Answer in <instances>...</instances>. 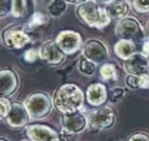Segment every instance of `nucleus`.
<instances>
[{
	"label": "nucleus",
	"mask_w": 149,
	"mask_h": 141,
	"mask_svg": "<svg viewBox=\"0 0 149 141\" xmlns=\"http://www.w3.org/2000/svg\"><path fill=\"white\" fill-rule=\"evenodd\" d=\"M26 134L31 141H58L59 133L51 127L41 124H32L26 127Z\"/></svg>",
	"instance_id": "13"
},
{
	"label": "nucleus",
	"mask_w": 149,
	"mask_h": 141,
	"mask_svg": "<svg viewBox=\"0 0 149 141\" xmlns=\"http://www.w3.org/2000/svg\"><path fill=\"white\" fill-rule=\"evenodd\" d=\"M96 70H97V64L91 60L83 58L78 62V70L80 74H82L85 77L93 76L96 73Z\"/></svg>",
	"instance_id": "22"
},
{
	"label": "nucleus",
	"mask_w": 149,
	"mask_h": 141,
	"mask_svg": "<svg viewBox=\"0 0 149 141\" xmlns=\"http://www.w3.org/2000/svg\"><path fill=\"white\" fill-rule=\"evenodd\" d=\"M31 31L27 24H10L2 29L0 40L8 49H22L32 42Z\"/></svg>",
	"instance_id": "3"
},
{
	"label": "nucleus",
	"mask_w": 149,
	"mask_h": 141,
	"mask_svg": "<svg viewBox=\"0 0 149 141\" xmlns=\"http://www.w3.org/2000/svg\"><path fill=\"white\" fill-rule=\"evenodd\" d=\"M58 141H62V140H60V139H59V140H58Z\"/></svg>",
	"instance_id": "38"
},
{
	"label": "nucleus",
	"mask_w": 149,
	"mask_h": 141,
	"mask_svg": "<svg viewBox=\"0 0 149 141\" xmlns=\"http://www.w3.org/2000/svg\"><path fill=\"white\" fill-rule=\"evenodd\" d=\"M0 141H11L9 138L7 137H4V136H0Z\"/></svg>",
	"instance_id": "34"
},
{
	"label": "nucleus",
	"mask_w": 149,
	"mask_h": 141,
	"mask_svg": "<svg viewBox=\"0 0 149 141\" xmlns=\"http://www.w3.org/2000/svg\"><path fill=\"white\" fill-rule=\"evenodd\" d=\"M84 58L95 62L96 64H104L109 58V51L102 40L91 38L84 42L82 48Z\"/></svg>",
	"instance_id": "7"
},
{
	"label": "nucleus",
	"mask_w": 149,
	"mask_h": 141,
	"mask_svg": "<svg viewBox=\"0 0 149 141\" xmlns=\"http://www.w3.org/2000/svg\"><path fill=\"white\" fill-rule=\"evenodd\" d=\"M134 11L139 15H146L149 13V0H131Z\"/></svg>",
	"instance_id": "23"
},
{
	"label": "nucleus",
	"mask_w": 149,
	"mask_h": 141,
	"mask_svg": "<svg viewBox=\"0 0 149 141\" xmlns=\"http://www.w3.org/2000/svg\"><path fill=\"white\" fill-rule=\"evenodd\" d=\"M76 15L82 23L91 29L102 30L111 22L105 8L96 3L94 0H87L86 2L78 5Z\"/></svg>",
	"instance_id": "2"
},
{
	"label": "nucleus",
	"mask_w": 149,
	"mask_h": 141,
	"mask_svg": "<svg viewBox=\"0 0 149 141\" xmlns=\"http://www.w3.org/2000/svg\"><path fill=\"white\" fill-rule=\"evenodd\" d=\"M127 141H149V134L146 132H135L128 137Z\"/></svg>",
	"instance_id": "28"
},
{
	"label": "nucleus",
	"mask_w": 149,
	"mask_h": 141,
	"mask_svg": "<svg viewBox=\"0 0 149 141\" xmlns=\"http://www.w3.org/2000/svg\"><path fill=\"white\" fill-rule=\"evenodd\" d=\"M94 1L100 5H106V4H108L110 1H112V0H94Z\"/></svg>",
	"instance_id": "33"
},
{
	"label": "nucleus",
	"mask_w": 149,
	"mask_h": 141,
	"mask_svg": "<svg viewBox=\"0 0 149 141\" xmlns=\"http://www.w3.org/2000/svg\"><path fill=\"white\" fill-rule=\"evenodd\" d=\"M130 8L131 6L128 0H112L105 6V10L110 20L116 22L128 17Z\"/></svg>",
	"instance_id": "16"
},
{
	"label": "nucleus",
	"mask_w": 149,
	"mask_h": 141,
	"mask_svg": "<svg viewBox=\"0 0 149 141\" xmlns=\"http://www.w3.org/2000/svg\"><path fill=\"white\" fill-rule=\"evenodd\" d=\"M6 124L13 129H23L29 125L31 116L26 108L25 104L21 102H11V106L7 117Z\"/></svg>",
	"instance_id": "10"
},
{
	"label": "nucleus",
	"mask_w": 149,
	"mask_h": 141,
	"mask_svg": "<svg viewBox=\"0 0 149 141\" xmlns=\"http://www.w3.org/2000/svg\"><path fill=\"white\" fill-rule=\"evenodd\" d=\"M68 7L65 0H51L47 5V13L50 17L57 19L64 15Z\"/></svg>",
	"instance_id": "19"
},
{
	"label": "nucleus",
	"mask_w": 149,
	"mask_h": 141,
	"mask_svg": "<svg viewBox=\"0 0 149 141\" xmlns=\"http://www.w3.org/2000/svg\"><path fill=\"white\" fill-rule=\"evenodd\" d=\"M53 107L61 114H72L82 110L85 93L74 83H65L56 88L51 97Z\"/></svg>",
	"instance_id": "1"
},
{
	"label": "nucleus",
	"mask_w": 149,
	"mask_h": 141,
	"mask_svg": "<svg viewBox=\"0 0 149 141\" xmlns=\"http://www.w3.org/2000/svg\"><path fill=\"white\" fill-rule=\"evenodd\" d=\"M24 59L28 64H34L39 59V48H29L24 53Z\"/></svg>",
	"instance_id": "26"
},
{
	"label": "nucleus",
	"mask_w": 149,
	"mask_h": 141,
	"mask_svg": "<svg viewBox=\"0 0 149 141\" xmlns=\"http://www.w3.org/2000/svg\"><path fill=\"white\" fill-rule=\"evenodd\" d=\"M142 53L146 55L147 57L149 56V41H145L142 45Z\"/></svg>",
	"instance_id": "31"
},
{
	"label": "nucleus",
	"mask_w": 149,
	"mask_h": 141,
	"mask_svg": "<svg viewBox=\"0 0 149 141\" xmlns=\"http://www.w3.org/2000/svg\"><path fill=\"white\" fill-rule=\"evenodd\" d=\"M22 141H31L30 139H24V140H22Z\"/></svg>",
	"instance_id": "36"
},
{
	"label": "nucleus",
	"mask_w": 149,
	"mask_h": 141,
	"mask_svg": "<svg viewBox=\"0 0 149 141\" xmlns=\"http://www.w3.org/2000/svg\"><path fill=\"white\" fill-rule=\"evenodd\" d=\"M116 114L114 108L108 105L96 107L88 117V129L91 132L108 130L116 124Z\"/></svg>",
	"instance_id": "5"
},
{
	"label": "nucleus",
	"mask_w": 149,
	"mask_h": 141,
	"mask_svg": "<svg viewBox=\"0 0 149 141\" xmlns=\"http://www.w3.org/2000/svg\"><path fill=\"white\" fill-rule=\"evenodd\" d=\"M19 86V78L15 70L0 68V97L8 98L17 92Z\"/></svg>",
	"instance_id": "12"
},
{
	"label": "nucleus",
	"mask_w": 149,
	"mask_h": 141,
	"mask_svg": "<svg viewBox=\"0 0 149 141\" xmlns=\"http://www.w3.org/2000/svg\"><path fill=\"white\" fill-rule=\"evenodd\" d=\"M147 73H148V74H149V68H148V72H147Z\"/></svg>",
	"instance_id": "37"
},
{
	"label": "nucleus",
	"mask_w": 149,
	"mask_h": 141,
	"mask_svg": "<svg viewBox=\"0 0 149 141\" xmlns=\"http://www.w3.org/2000/svg\"><path fill=\"white\" fill-rule=\"evenodd\" d=\"M85 99L88 104L93 107L102 106L108 99V90L103 83L94 82L87 87L85 92Z\"/></svg>",
	"instance_id": "14"
},
{
	"label": "nucleus",
	"mask_w": 149,
	"mask_h": 141,
	"mask_svg": "<svg viewBox=\"0 0 149 141\" xmlns=\"http://www.w3.org/2000/svg\"><path fill=\"white\" fill-rule=\"evenodd\" d=\"M113 52L120 60H127L137 52L136 44L132 40L120 39L113 46Z\"/></svg>",
	"instance_id": "17"
},
{
	"label": "nucleus",
	"mask_w": 149,
	"mask_h": 141,
	"mask_svg": "<svg viewBox=\"0 0 149 141\" xmlns=\"http://www.w3.org/2000/svg\"><path fill=\"white\" fill-rule=\"evenodd\" d=\"M139 89H149V74L145 73L139 76Z\"/></svg>",
	"instance_id": "30"
},
{
	"label": "nucleus",
	"mask_w": 149,
	"mask_h": 141,
	"mask_svg": "<svg viewBox=\"0 0 149 141\" xmlns=\"http://www.w3.org/2000/svg\"><path fill=\"white\" fill-rule=\"evenodd\" d=\"M114 34L120 39L132 40L134 42L144 39V30L133 17H126L118 21L114 28Z\"/></svg>",
	"instance_id": "6"
},
{
	"label": "nucleus",
	"mask_w": 149,
	"mask_h": 141,
	"mask_svg": "<svg viewBox=\"0 0 149 141\" xmlns=\"http://www.w3.org/2000/svg\"><path fill=\"white\" fill-rule=\"evenodd\" d=\"M126 95V89L123 87H113L108 90V99L111 102H118Z\"/></svg>",
	"instance_id": "24"
},
{
	"label": "nucleus",
	"mask_w": 149,
	"mask_h": 141,
	"mask_svg": "<svg viewBox=\"0 0 149 141\" xmlns=\"http://www.w3.org/2000/svg\"><path fill=\"white\" fill-rule=\"evenodd\" d=\"M60 124L61 129L78 135L88 128V118L81 110H79L72 114H61Z\"/></svg>",
	"instance_id": "11"
},
{
	"label": "nucleus",
	"mask_w": 149,
	"mask_h": 141,
	"mask_svg": "<svg viewBox=\"0 0 149 141\" xmlns=\"http://www.w3.org/2000/svg\"><path fill=\"white\" fill-rule=\"evenodd\" d=\"M24 104L33 120H42L46 118L53 107L50 95L43 91L34 92L28 95Z\"/></svg>",
	"instance_id": "4"
},
{
	"label": "nucleus",
	"mask_w": 149,
	"mask_h": 141,
	"mask_svg": "<svg viewBox=\"0 0 149 141\" xmlns=\"http://www.w3.org/2000/svg\"><path fill=\"white\" fill-rule=\"evenodd\" d=\"M65 1H66V3H68V4H74V5H77V6H78V5L86 2L87 0H65Z\"/></svg>",
	"instance_id": "32"
},
{
	"label": "nucleus",
	"mask_w": 149,
	"mask_h": 141,
	"mask_svg": "<svg viewBox=\"0 0 149 141\" xmlns=\"http://www.w3.org/2000/svg\"><path fill=\"white\" fill-rule=\"evenodd\" d=\"M11 102L9 101L8 98L6 97H0V122H2L7 117L10 110Z\"/></svg>",
	"instance_id": "25"
},
{
	"label": "nucleus",
	"mask_w": 149,
	"mask_h": 141,
	"mask_svg": "<svg viewBox=\"0 0 149 141\" xmlns=\"http://www.w3.org/2000/svg\"><path fill=\"white\" fill-rule=\"evenodd\" d=\"M147 29H148V31H149V20H148V22H147Z\"/></svg>",
	"instance_id": "35"
},
{
	"label": "nucleus",
	"mask_w": 149,
	"mask_h": 141,
	"mask_svg": "<svg viewBox=\"0 0 149 141\" xmlns=\"http://www.w3.org/2000/svg\"><path fill=\"white\" fill-rule=\"evenodd\" d=\"M148 68L149 59L142 52H136L124 62V70L128 75L140 76L147 73Z\"/></svg>",
	"instance_id": "15"
},
{
	"label": "nucleus",
	"mask_w": 149,
	"mask_h": 141,
	"mask_svg": "<svg viewBox=\"0 0 149 141\" xmlns=\"http://www.w3.org/2000/svg\"><path fill=\"white\" fill-rule=\"evenodd\" d=\"M65 54L61 51L55 39L46 40L39 47V60L50 66H58L64 61Z\"/></svg>",
	"instance_id": "9"
},
{
	"label": "nucleus",
	"mask_w": 149,
	"mask_h": 141,
	"mask_svg": "<svg viewBox=\"0 0 149 141\" xmlns=\"http://www.w3.org/2000/svg\"><path fill=\"white\" fill-rule=\"evenodd\" d=\"M49 23V15L48 13H44L42 11H35L30 17L29 22L27 23L28 27L31 30L38 29L40 27L46 26Z\"/></svg>",
	"instance_id": "20"
},
{
	"label": "nucleus",
	"mask_w": 149,
	"mask_h": 141,
	"mask_svg": "<svg viewBox=\"0 0 149 141\" xmlns=\"http://www.w3.org/2000/svg\"><path fill=\"white\" fill-rule=\"evenodd\" d=\"M126 84L132 90L139 89V76L128 75L126 78Z\"/></svg>",
	"instance_id": "29"
},
{
	"label": "nucleus",
	"mask_w": 149,
	"mask_h": 141,
	"mask_svg": "<svg viewBox=\"0 0 149 141\" xmlns=\"http://www.w3.org/2000/svg\"><path fill=\"white\" fill-rule=\"evenodd\" d=\"M99 76L104 82H116L118 80L116 68L111 62H104L99 68Z\"/></svg>",
	"instance_id": "18"
},
{
	"label": "nucleus",
	"mask_w": 149,
	"mask_h": 141,
	"mask_svg": "<svg viewBox=\"0 0 149 141\" xmlns=\"http://www.w3.org/2000/svg\"><path fill=\"white\" fill-rule=\"evenodd\" d=\"M58 47L65 55H74L83 48V39L80 33L72 30H63L55 38Z\"/></svg>",
	"instance_id": "8"
},
{
	"label": "nucleus",
	"mask_w": 149,
	"mask_h": 141,
	"mask_svg": "<svg viewBox=\"0 0 149 141\" xmlns=\"http://www.w3.org/2000/svg\"><path fill=\"white\" fill-rule=\"evenodd\" d=\"M11 15V0H0V19Z\"/></svg>",
	"instance_id": "27"
},
{
	"label": "nucleus",
	"mask_w": 149,
	"mask_h": 141,
	"mask_svg": "<svg viewBox=\"0 0 149 141\" xmlns=\"http://www.w3.org/2000/svg\"><path fill=\"white\" fill-rule=\"evenodd\" d=\"M28 13V0H11V15L24 19Z\"/></svg>",
	"instance_id": "21"
}]
</instances>
